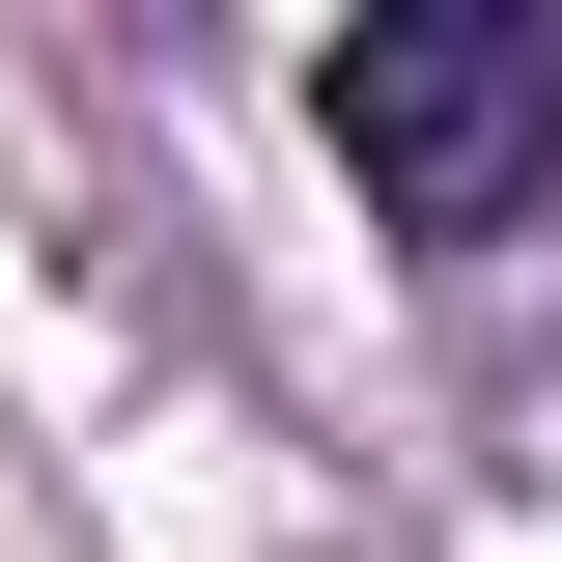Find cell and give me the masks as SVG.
Here are the masks:
<instances>
[{
	"label": "cell",
	"mask_w": 562,
	"mask_h": 562,
	"mask_svg": "<svg viewBox=\"0 0 562 562\" xmlns=\"http://www.w3.org/2000/svg\"><path fill=\"white\" fill-rule=\"evenodd\" d=\"M338 169L422 225V254H506V225H562V29L535 0H422V29H338Z\"/></svg>",
	"instance_id": "6da1fadb"
}]
</instances>
